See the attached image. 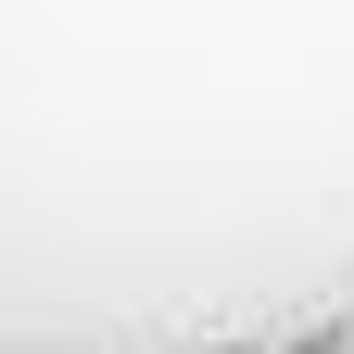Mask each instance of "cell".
<instances>
[]
</instances>
